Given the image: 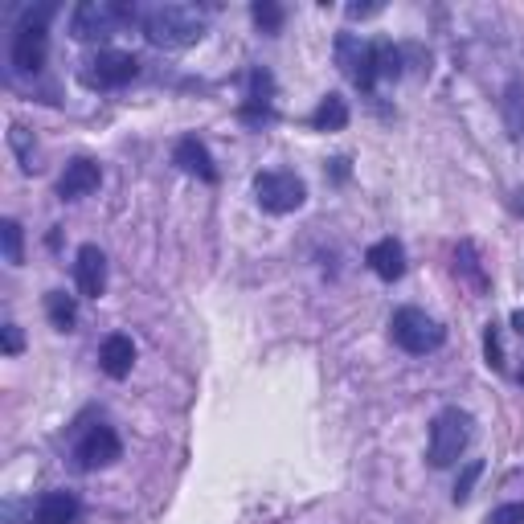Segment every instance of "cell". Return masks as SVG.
<instances>
[{"label":"cell","mask_w":524,"mask_h":524,"mask_svg":"<svg viewBox=\"0 0 524 524\" xmlns=\"http://www.w3.org/2000/svg\"><path fill=\"white\" fill-rule=\"evenodd\" d=\"M140 29L156 50H189L205 37V17L193 5H152L140 17Z\"/></svg>","instance_id":"cell-1"},{"label":"cell","mask_w":524,"mask_h":524,"mask_svg":"<svg viewBox=\"0 0 524 524\" xmlns=\"http://www.w3.org/2000/svg\"><path fill=\"white\" fill-rule=\"evenodd\" d=\"M471 434H475V418L459 406H447L434 414L430 422V443H426V459L430 467H455L463 459V451L471 447Z\"/></svg>","instance_id":"cell-2"},{"label":"cell","mask_w":524,"mask_h":524,"mask_svg":"<svg viewBox=\"0 0 524 524\" xmlns=\"http://www.w3.org/2000/svg\"><path fill=\"white\" fill-rule=\"evenodd\" d=\"M389 336H393V344L406 348V353H414V357L434 353V348H443V340H447L443 324L434 316H426L422 308H398V312H393Z\"/></svg>","instance_id":"cell-3"},{"label":"cell","mask_w":524,"mask_h":524,"mask_svg":"<svg viewBox=\"0 0 524 524\" xmlns=\"http://www.w3.org/2000/svg\"><path fill=\"white\" fill-rule=\"evenodd\" d=\"M131 17H136L131 5H115V0H82V5L70 13V37L74 41H103Z\"/></svg>","instance_id":"cell-4"},{"label":"cell","mask_w":524,"mask_h":524,"mask_svg":"<svg viewBox=\"0 0 524 524\" xmlns=\"http://www.w3.org/2000/svg\"><path fill=\"white\" fill-rule=\"evenodd\" d=\"M50 5L46 9H37V13H29L21 25H17V33H13V50H9V58H13V70L17 74H37L41 66H46V54H50V33H46V21H50Z\"/></svg>","instance_id":"cell-5"},{"label":"cell","mask_w":524,"mask_h":524,"mask_svg":"<svg viewBox=\"0 0 524 524\" xmlns=\"http://www.w3.org/2000/svg\"><path fill=\"white\" fill-rule=\"evenodd\" d=\"M254 197L267 213H295L303 201H308V185H303L295 172H258Z\"/></svg>","instance_id":"cell-6"},{"label":"cell","mask_w":524,"mask_h":524,"mask_svg":"<svg viewBox=\"0 0 524 524\" xmlns=\"http://www.w3.org/2000/svg\"><path fill=\"white\" fill-rule=\"evenodd\" d=\"M123 455V443L111 426H86L74 443V467L78 471H99V467H111L115 459Z\"/></svg>","instance_id":"cell-7"},{"label":"cell","mask_w":524,"mask_h":524,"mask_svg":"<svg viewBox=\"0 0 524 524\" xmlns=\"http://www.w3.org/2000/svg\"><path fill=\"white\" fill-rule=\"evenodd\" d=\"M136 74H140L136 54H123V50H99L91 62H86V70H82L86 86H99V91H115V86H127Z\"/></svg>","instance_id":"cell-8"},{"label":"cell","mask_w":524,"mask_h":524,"mask_svg":"<svg viewBox=\"0 0 524 524\" xmlns=\"http://www.w3.org/2000/svg\"><path fill=\"white\" fill-rule=\"evenodd\" d=\"M336 62L340 70L353 78L361 91H373L377 86V66H373V41H361L353 33H340L336 37Z\"/></svg>","instance_id":"cell-9"},{"label":"cell","mask_w":524,"mask_h":524,"mask_svg":"<svg viewBox=\"0 0 524 524\" xmlns=\"http://www.w3.org/2000/svg\"><path fill=\"white\" fill-rule=\"evenodd\" d=\"M74 283H78V295H86V299H99L107 291V254L99 246H82L78 250Z\"/></svg>","instance_id":"cell-10"},{"label":"cell","mask_w":524,"mask_h":524,"mask_svg":"<svg viewBox=\"0 0 524 524\" xmlns=\"http://www.w3.org/2000/svg\"><path fill=\"white\" fill-rule=\"evenodd\" d=\"M99 185H103V168H99L95 160L78 156V160H70V164H66V172H62V181H58V197H62V201H78V197H91Z\"/></svg>","instance_id":"cell-11"},{"label":"cell","mask_w":524,"mask_h":524,"mask_svg":"<svg viewBox=\"0 0 524 524\" xmlns=\"http://www.w3.org/2000/svg\"><path fill=\"white\" fill-rule=\"evenodd\" d=\"M78 512L82 504L74 492H46V496H37L29 524H78Z\"/></svg>","instance_id":"cell-12"},{"label":"cell","mask_w":524,"mask_h":524,"mask_svg":"<svg viewBox=\"0 0 524 524\" xmlns=\"http://www.w3.org/2000/svg\"><path fill=\"white\" fill-rule=\"evenodd\" d=\"M365 262H369V271H373L377 279H385V283H393V279H402V275H406V250H402L398 238H381V242H373L369 254H365Z\"/></svg>","instance_id":"cell-13"},{"label":"cell","mask_w":524,"mask_h":524,"mask_svg":"<svg viewBox=\"0 0 524 524\" xmlns=\"http://www.w3.org/2000/svg\"><path fill=\"white\" fill-rule=\"evenodd\" d=\"M172 164H177L181 172H189V177H201V181H217V168H213V156L209 148L197 140V136H185L177 148H172Z\"/></svg>","instance_id":"cell-14"},{"label":"cell","mask_w":524,"mask_h":524,"mask_svg":"<svg viewBox=\"0 0 524 524\" xmlns=\"http://www.w3.org/2000/svg\"><path fill=\"white\" fill-rule=\"evenodd\" d=\"M131 365H136V344H131V336H123V332L107 336L103 348H99V369L119 381V377L131 373Z\"/></svg>","instance_id":"cell-15"},{"label":"cell","mask_w":524,"mask_h":524,"mask_svg":"<svg viewBox=\"0 0 524 524\" xmlns=\"http://www.w3.org/2000/svg\"><path fill=\"white\" fill-rule=\"evenodd\" d=\"M500 115L512 140H524V82H508L504 99H500Z\"/></svg>","instance_id":"cell-16"},{"label":"cell","mask_w":524,"mask_h":524,"mask_svg":"<svg viewBox=\"0 0 524 524\" xmlns=\"http://www.w3.org/2000/svg\"><path fill=\"white\" fill-rule=\"evenodd\" d=\"M348 123V103L340 95H324L320 107L312 111V127L316 131H340Z\"/></svg>","instance_id":"cell-17"},{"label":"cell","mask_w":524,"mask_h":524,"mask_svg":"<svg viewBox=\"0 0 524 524\" xmlns=\"http://www.w3.org/2000/svg\"><path fill=\"white\" fill-rule=\"evenodd\" d=\"M46 312H50V324H54L58 332H74V324H78L74 295H66V291H50V295H46Z\"/></svg>","instance_id":"cell-18"},{"label":"cell","mask_w":524,"mask_h":524,"mask_svg":"<svg viewBox=\"0 0 524 524\" xmlns=\"http://www.w3.org/2000/svg\"><path fill=\"white\" fill-rule=\"evenodd\" d=\"M373 66H377V78H398L406 66V50H398L393 41H373Z\"/></svg>","instance_id":"cell-19"},{"label":"cell","mask_w":524,"mask_h":524,"mask_svg":"<svg viewBox=\"0 0 524 524\" xmlns=\"http://www.w3.org/2000/svg\"><path fill=\"white\" fill-rule=\"evenodd\" d=\"M250 17H254V25H258L262 33H279V29H283V9L271 5V0H258V5L250 9Z\"/></svg>","instance_id":"cell-20"},{"label":"cell","mask_w":524,"mask_h":524,"mask_svg":"<svg viewBox=\"0 0 524 524\" xmlns=\"http://www.w3.org/2000/svg\"><path fill=\"white\" fill-rule=\"evenodd\" d=\"M455 271H463L479 291L488 287V279H484V271H479V262H475V250H471V242H463L459 250H455Z\"/></svg>","instance_id":"cell-21"},{"label":"cell","mask_w":524,"mask_h":524,"mask_svg":"<svg viewBox=\"0 0 524 524\" xmlns=\"http://www.w3.org/2000/svg\"><path fill=\"white\" fill-rule=\"evenodd\" d=\"M0 238H5V262H9V267H17V262H21V226L13 222V217L0 222Z\"/></svg>","instance_id":"cell-22"},{"label":"cell","mask_w":524,"mask_h":524,"mask_svg":"<svg viewBox=\"0 0 524 524\" xmlns=\"http://www.w3.org/2000/svg\"><path fill=\"white\" fill-rule=\"evenodd\" d=\"M479 475H484V463H479V459H471V463L459 471V479H455V504H463V500L471 496V488H475Z\"/></svg>","instance_id":"cell-23"},{"label":"cell","mask_w":524,"mask_h":524,"mask_svg":"<svg viewBox=\"0 0 524 524\" xmlns=\"http://www.w3.org/2000/svg\"><path fill=\"white\" fill-rule=\"evenodd\" d=\"M484 353H488V365H492V369H504V344H500V332H496V324H488V336H484Z\"/></svg>","instance_id":"cell-24"},{"label":"cell","mask_w":524,"mask_h":524,"mask_svg":"<svg viewBox=\"0 0 524 524\" xmlns=\"http://www.w3.org/2000/svg\"><path fill=\"white\" fill-rule=\"evenodd\" d=\"M488 524H524V504H500V508H492Z\"/></svg>","instance_id":"cell-25"},{"label":"cell","mask_w":524,"mask_h":524,"mask_svg":"<svg viewBox=\"0 0 524 524\" xmlns=\"http://www.w3.org/2000/svg\"><path fill=\"white\" fill-rule=\"evenodd\" d=\"M9 140H13V148L21 152V160H25V172H33L37 164H33V152H29V140H25V127H13V136H9Z\"/></svg>","instance_id":"cell-26"},{"label":"cell","mask_w":524,"mask_h":524,"mask_svg":"<svg viewBox=\"0 0 524 524\" xmlns=\"http://www.w3.org/2000/svg\"><path fill=\"white\" fill-rule=\"evenodd\" d=\"M0 336H5V353L17 357V353H21V328H17V324H5V328H0Z\"/></svg>","instance_id":"cell-27"},{"label":"cell","mask_w":524,"mask_h":524,"mask_svg":"<svg viewBox=\"0 0 524 524\" xmlns=\"http://www.w3.org/2000/svg\"><path fill=\"white\" fill-rule=\"evenodd\" d=\"M381 13V5H348V17H373Z\"/></svg>","instance_id":"cell-28"},{"label":"cell","mask_w":524,"mask_h":524,"mask_svg":"<svg viewBox=\"0 0 524 524\" xmlns=\"http://www.w3.org/2000/svg\"><path fill=\"white\" fill-rule=\"evenodd\" d=\"M512 324H516V332L524 336V312H516V316H512Z\"/></svg>","instance_id":"cell-29"},{"label":"cell","mask_w":524,"mask_h":524,"mask_svg":"<svg viewBox=\"0 0 524 524\" xmlns=\"http://www.w3.org/2000/svg\"><path fill=\"white\" fill-rule=\"evenodd\" d=\"M520 381H524V369H520Z\"/></svg>","instance_id":"cell-30"}]
</instances>
